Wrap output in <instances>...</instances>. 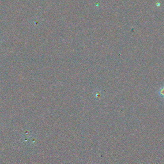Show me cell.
Returning <instances> with one entry per match:
<instances>
[{
  "mask_svg": "<svg viewBox=\"0 0 164 164\" xmlns=\"http://www.w3.org/2000/svg\"><path fill=\"white\" fill-rule=\"evenodd\" d=\"M157 94L160 98L164 99V85L159 88V89L157 91Z\"/></svg>",
  "mask_w": 164,
  "mask_h": 164,
  "instance_id": "7a4b0ae2",
  "label": "cell"
},
{
  "mask_svg": "<svg viewBox=\"0 0 164 164\" xmlns=\"http://www.w3.org/2000/svg\"><path fill=\"white\" fill-rule=\"evenodd\" d=\"M94 99L95 100H97V101H99V100L101 99L103 97V94L101 93V91L99 90H95L94 93Z\"/></svg>",
  "mask_w": 164,
  "mask_h": 164,
  "instance_id": "6da1fadb",
  "label": "cell"
}]
</instances>
